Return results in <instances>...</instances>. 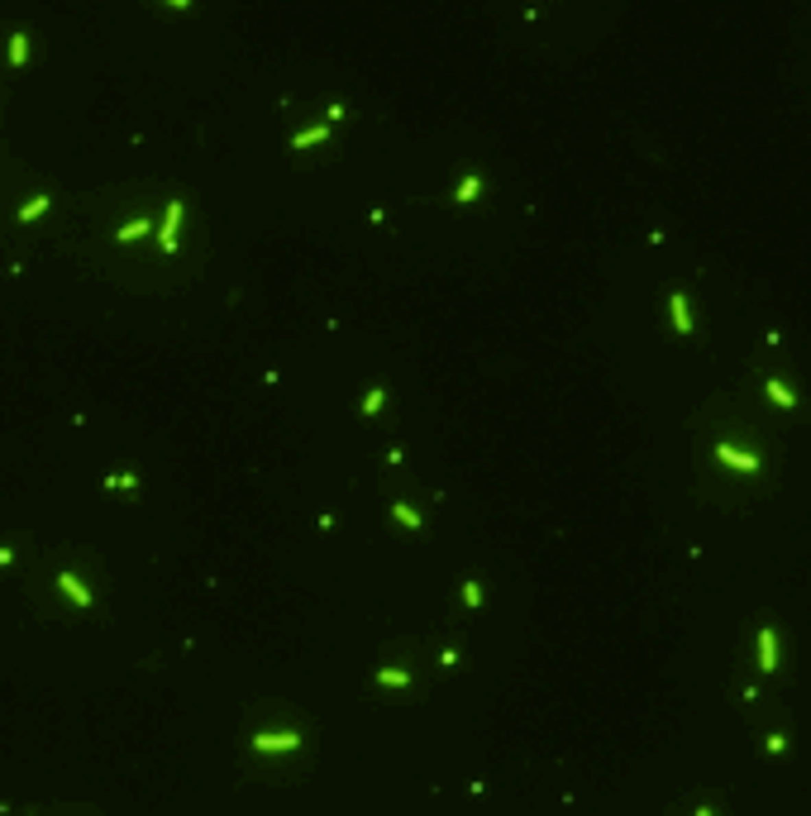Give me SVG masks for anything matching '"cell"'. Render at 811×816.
Wrapping results in <instances>:
<instances>
[{
    "instance_id": "1",
    "label": "cell",
    "mask_w": 811,
    "mask_h": 816,
    "mask_svg": "<svg viewBox=\"0 0 811 816\" xmlns=\"http://www.w3.org/2000/svg\"><path fill=\"white\" fill-rule=\"evenodd\" d=\"M177 229H182V201L167 205V220H163V229H158V244H163L167 253L177 248Z\"/></svg>"
},
{
    "instance_id": "2",
    "label": "cell",
    "mask_w": 811,
    "mask_h": 816,
    "mask_svg": "<svg viewBox=\"0 0 811 816\" xmlns=\"http://www.w3.org/2000/svg\"><path fill=\"white\" fill-rule=\"evenodd\" d=\"M716 458H720V463H730V468H740V473H754V468H759V458H754V454L730 449V444H716Z\"/></svg>"
},
{
    "instance_id": "3",
    "label": "cell",
    "mask_w": 811,
    "mask_h": 816,
    "mask_svg": "<svg viewBox=\"0 0 811 816\" xmlns=\"http://www.w3.org/2000/svg\"><path fill=\"white\" fill-rule=\"evenodd\" d=\"M58 587H62L77 607H91V592H86V583H82L77 573H58Z\"/></svg>"
},
{
    "instance_id": "4",
    "label": "cell",
    "mask_w": 811,
    "mask_h": 816,
    "mask_svg": "<svg viewBox=\"0 0 811 816\" xmlns=\"http://www.w3.org/2000/svg\"><path fill=\"white\" fill-rule=\"evenodd\" d=\"M773 664H778V640H773V630H759V668L773 673Z\"/></svg>"
},
{
    "instance_id": "5",
    "label": "cell",
    "mask_w": 811,
    "mask_h": 816,
    "mask_svg": "<svg viewBox=\"0 0 811 816\" xmlns=\"http://www.w3.org/2000/svg\"><path fill=\"white\" fill-rule=\"evenodd\" d=\"M296 745H301L296 730H287V735H253V749H296Z\"/></svg>"
},
{
    "instance_id": "6",
    "label": "cell",
    "mask_w": 811,
    "mask_h": 816,
    "mask_svg": "<svg viewBox=\"0 0 811 816\" xmlns=\"http://www.w3.org/2000/svg\"><path fill=\"white\" fill-rule=\"evenodd\" d=\"M24 58H29V34L19 29V34H10V62L24 67Z\"/></svg>"
},
{
    "instance_id": "7",
    "label": "cell",
    "mask_w": 811,
    "mask_h": 816,
    "mask_svg": "<svg viewBox=\"0 0 811 816\" xmlns=\"http://www.w3.org/2000/svg\"><path fill=\"white\" fill-rule=\"evenodd\" d=\"M668 306H673V325H678V334H687V329H692V320H687V296L678 292Z\"/></svg>"
},
{
    "instance_id": "8",
    "label": "cell",
    "mask_w": 811,
    "mask_h": 816,
    "mask_svg": "<svg viewBox=\"0 0 811 816\" xmlns=\"http://www.w3.org/2000/svg\"><path fill=\"white\" fill-rule=\"evenodd\" d=\"M148 229H153L148 220H129V224H119V229H115V239H119V244H129V239H139V234H148Z\"/></svg>"
},
{
    "instance_id": "9",
    "label": "cell",
    "mask_w": 811,
    "mask_h": 816,
    "mask_svg": "<svg viewBox=\"0 0 811 816\" xmlns=\"http://www.w3.org/2000/svg\"><path fill=\"white\" fill-rule=\"evenodd\" d=\"M764 387H768V397H773L778 406H792V401H797V397H792V387H788V382H778V377H768Z\"/></svg>"
},
{
    "instance_id": "10",
    "label": "cell",
    "mask_w": 811,
    "mask_h": 816,
    "mask_svg": "<svg viewBox=\"0 0 811 816\" xmlns=\"http://www.w3.org/2000/svg\"><path fill=\"white\" fill-rule=\"evenodd\" d=\"M478 191H482V177H463V187L454 191V201L468 205V201H478Z\"/></svg>"
},
{
    "instance_id": "11",
    "label": "cell",
    "mask_w": 811,
    "mask_h": 816,
    "mask_svg": "<svg viewBox=\"0 0 811 816\" xmlns=\"http://www.w3.org/2000/svg\"><path fill=\"white\" fill-rule=\"evenodd\" d=\"M377 683H382V688H406V683H410V673H406V668H382V673H377Z\"/></svg>"
},
{
    "instance_id": "12",
    "label": "cell",
    "mask_w": 811,
    "mask_h": 816,
    "mask_svg": "<svg viewBox=\"0 0 811 816\" xmlns=\"http://www.w3.org/2000/svg\"><path fill=\"white\" fill-rule=\"evenodd\" d=\"M43 210H48V196H34V201H24V205H19V220L29 224V220H38Z\"/></svg>"
},
{
    "instance_id": "13",
    "label": "cell",
    "mask_w": 811,
    "mask_h": 816,
    "mask_svg": "<svg viewBox=\"0 0 811 816\" xmlns=\"http://www.w3.org/2000/svg\"><path fill=\"white\" fill-rule=\"evenodd\" d=\"M320 139H325V124H320V129H301V134L292 139V148H310V143H320Z\"/></svg>"
},
{
    "instance_id": "14",
    "label": "cell",
    "mask_w": 811,
    "mask_h": 816,
    "mask_svg": "<svg viewBox=\"0 0 811 816\" xmlns=\"http://www.w3.org/2000/svg\"><path fill=\"white\" fill-rule=\"evenodd\" d=\"M382 401H387V392H382V387H373V392L363 397V415H377V410H382Z\"/></svg>"
},
{
    "instance_id": "15",
    "label": "cell",
    "mask_w": 811,
    "mask_h": 816,
    "mask_svg": "<svg viewBox=\"0 0 811 816\" xmlns=\"http://www.w3.org/2000/svg\"><path fill=\"white\" fill-rule=\"evenodd\" d=\"M463 602H468V607H473V611H478V607H482V587H478V583H473V578H468V583H463Z\"/></svg>"
},
{
    "instance_id": "16",
    "label": "cell",
    "mask_w": 811,
    "mask_h": 816,
    "mask_svg": "<svg viewBox=\"0 0 811 816\" xmlns=\"http://www.w3.org/2000/svg\"><path fill=\"white\" fill-rule=\"evenodd\" d=\"M392 511H397V520H401V525H410V530H420V515H415V511L406 506V502H397Z\"/></svg>"
},
{
    "instance_id": "17",
    "label": "cell",
    "mask_w": 811,
    "mask_h": 816,
    "mask_svg": "<svg viewBox=\"0 0 811 816\" xmlns=\"http://www.w3.org/2000/svg\"><path fill=\"white\" fill-rule=\"evenodd\" d=\"M697 816H711V807H697Z\"/></svg>"
}]
</instances>
